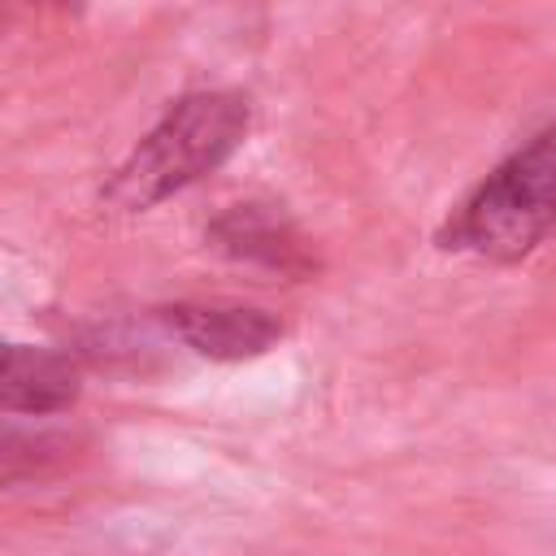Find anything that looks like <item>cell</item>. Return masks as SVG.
Listing matches in <instances>:
<instances>
[{
  "label": "cell",
  "mask_w": 556,
  "mask_h": 556,
  "mask_svg": "<svg viewBox=\"0 0 556 556\" xmlns=\"http://www.w3.org/2000/svg\"><path fill=\"white\" fill-rule=\"evenodd\" d=\"M248 126L252 109L239 91H191L174 100L165 117L109 174L100 204L109 213H143L187 191L239 152Z\"/></svg>",
  "instance_id": "1"
},
{
  "label": "cell",
  "mask_w": 556,
  "mask_h": 556,
  "mask_svg": "<svg viewBox=\"0 0 556 556\" xmlns=\"http://www.w3.org/2000/svg\"><path fill=\"white\" fill-rule=\"evenodd\" d=\"M556 230V126L495 165L447 217L439 248L473 252L495 265L530 256Z\"/></svg>",
  "instance_id": "2"
},
{
  "label": "cell",
  "mask_w": 556,
  "mask_h": 556,
  "mask_svg": "<svg viewBox=\"0 0 556 556\" xmlns=\"http://www.w3.org/2000/svg\"><path fill=\"white\" fill-rule=\"evenodd\" d=\"M208 243L230 261H248L287 278H304L317 269V256L308 252V239L295 230V222L278 204H261V200L230 204L208 226Z\"/></svg>",
  "instance_id": "3"
},
{
  "label": "cell",
  "mask_w": 556,
  "mask_h": 556,
  "mask_svg": "<svg viewBox=\"0 0 556 556\" xmlns=\"http://www.w3.org/2000/svg\"><path fill=\"white\" fill-rule=\"evenodd\" d=\"M156 317L208 361H252L282 339V321L248 304H169Z\"/></svg>",
  "instance_id": "4"
},
{
  "label": "cell",
  "mask_w": 556,
  "mask_h": 556,
  "mask_svg": "<svg viewBox=\"0 0 556 556\" xmlns=\"http://www.w3.org/2000/svg\"><path fill=\"white\" fill-rule=\"evenodd\" d=\"M78 400V369L70 356L30 348V343H9L4 365H0V408L4 413H61Z\"/></svg>",
  "instance_id": "5"
}]
</instances>
